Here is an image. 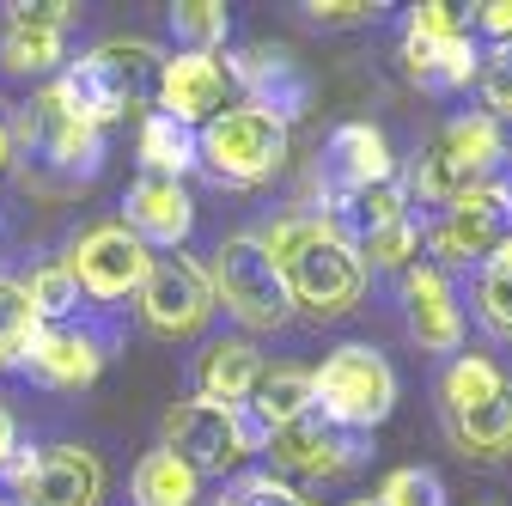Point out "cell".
<instances>
[{
	"label": "cell",
	"mask_w": 512,
	"mask_h": 506,
	"mask_svg": "<svg viewBox=\"0 0 512 506\" xmlns=\"http://www.w3.org/2000/svg\"><path fill=\"white\" fill-rule=\"evenodd\" d=\"M256 244L275 257L293 311H311V318H342V311L360 305L366 293V263L360 250L324 220V214H287L269 232H256Z\"/></svg>",
	"instance_id": "6da1fadb"
},
{
	"label": "cell",
	"mask_w": 512,
	"mask_h": 506,
	"mask_svg": "<svg viewBox=\"0 0 512 506\" xmlns=\"http://www.w3.org/2000/svg\"><path fill=\"white\" fill-rule=\"evenodd\" d=\"M159 74H165V55L147 37H110V43L86 49L80 61H68V74L55 80V92L92 129H110V122L141 116L147 104H159Z\"/></svg>",
	"instance_id": "7a4b0ae2"
},
{
	"label": "cell",
	"mask_w": 512,
	"mask_h": 506,
	"mask_svg": "<svg viewBox=\"0 0 512 506\" xmlns=\"http://www.w3.org/2000/svg\"><path fill=\"white\" fill-rule=\"evenodd\" d=\"M13 159L31 189H80L104 165V129H92L86 116L68 110L55 86H43L13 135Z\"/></svg>",
	"instance_id": "3957f363"
},
{
	"label": "cell",
	"mask_w": 512,
	"mask_h": 506,
	"mask_svg": "<svg viewBox=\"0 0 512 506\" xmlns=\"http://www.w3.org/2000/svg\"><path fill=\"white\" fill-rule=\"evenodd\" d=\"M506 159V135H500V122L488 110H464L452 116L445 129L421 147L415 171H409V189L421 202L433 208H452L458 196H470V189L494 183V165Z\"/></svg>",
	"instance_id": "277c9868"
},
{
	"label": "cell",
	"mask_w": 512,
	"mask_h": 506,
	"mask_svg": "<svg viewBox=\"0 0 512 506\" xmlns=\"http://www.w3.org/2000/svg\"><path fill=\"white\" fill-rule=\"evenodd\" d=\"M311 409L342 433H372L384 415L397 409V372L378 348L342 342L324 354V366H311Z\"/></svg>",
	"instance_id": "5b68a950"
},
{
	"label": "cell",
	"mask_w": 512,
	"mask_h": 506,
	"mask_svg": "<svg viewBox=\"0 0 512 506\" xmlns=\"http://www.w3.org/2000/svg\"><path fill=\"white\" fill-rule=\"evenodd\" d=\"M208 287H214V305H226V318H238L244 330H281L293 318V293H287L275 257L250 232H232L214 244Z\"/></svg>",
	"instance_id": "8992f818"
},
{
	"label": "cell",
	"mask_w": 512,
	"mask_h": 506,
	"mask_svg": "<svg viewBox=\"0 0 512 506\" xmlns=\"http://www.w3.org/2000/svg\"><path fill=\"white\" fill-rule=\"evenodd\" d=\"M263 427L250 421V409H220V403H202V397H189L165 415V439L159 446L189 464L196 476H226L238 470L250 452H263Z\"/></svg>",
	"instance_id": "52a82bcc"
},
{
	"label": "cell",
	"mask_w": 512,
	"mask_h": 506,
	"mask_svg": "<svg viewBox=\"0 0 512 506\" xmlns=\"http://www.w3.org/2000/svg\"><path fill=\"white\" fill-rule=\"evenodd\" d=\"M403 68L415 86L427 92H458L476 80L482 68V49L470 37V25L458 19V7H445V0H421L403 25Z\"/></svg>",
	"instance_id": "ba28073f"
},
{
	"label": "cell",
	"mask_w": 512,
	"mask_h": 506,
	"mask_svg": "<svg viewBox=\"0 0 512 506\" xmlns=\"http://www.w3.org/2000/svg\"><path fill=\"white\" fill-rule=\"evenodd\" d=\"M196 159L220 183H263L287 159V129H281L275 116L250 110V104H226L208 129L196 135Z\"/></svg>",
	"instance_id": "9c48e42d"
},
{
	"label": "cell",
	"mask_w": 512,
	"mask_h": 506,
	"mask_svg": "<svg viewBox=\"0 0 512 506\" xmlns=\"http://www.w3.org/2000/svg\"><path fill=\"white\" fill-rule=\"evenodd\" d=\"M506 238H512V189L500 177L458 196L427 226V250L439 257L433 269H482Z\"/></svg>",
	"instance_id": "30bf717a"
},
{
	"label": "cell",
	"mask_w": 512,
	"mask_h": 506,
	"mask_svg": "<svg viewBox=\"0 0 512 506\" xmlns=\"http://www.w3.org/2000/svg\"><path fill=\"white\" fill-rule=\"evenodd\" d=\"M7 482H13V500L25 506H98L104 500V464L86 446H43V452L19 446V458L7 464Z\"/></svg>",
	"instance_id": "8fae6325"
},
{
	"label": "cell",
	"mask_w": 512,
	"mask_h": 506,
	"mask_svg": "<svg viewBox=\"0 0 512 506\" xmlns=\"http://www.w3.org/2000/svg\"><path fill=\"white\" fill-rule=\"evenodd\" d=\"M147 269H153V250L128 232L122 220H104V226L80 232L74 250H68V275L92 299H128V293H141Z\"/></svg>",
	"instance_id": "7c38bea8"
},
{
	"label": "cell",
	"mask_w": 512,
	"mask_h": 506,
	"mask_svg": "<svg viewBox=\"0 0 512 506\" xmlns=\"http://www.w3.org/2000/svg\"><path fill=\"white\" fill-rule=\"evenodd\" d=\"M263 452L275 458V470H287V476H305V482H330V476H348V470H360L366 464V452H372V439L366 433H342V427H330L324 415H299V421H287V427H275L269 439H263Z\"/></svg>",
	"instance_id": "4fadbf2b"
},
{
	"label": "cell",
	"mask_w": 512,
	"mask_h": 506,
	"mask_svg": "<svg viewBox=\"0 0 512 506\" xmlns=\"http://www.w3.org/2000/svg\"><path fill=\"white\" fill-rule=\"evenodd\" d=\"M141 318L153 336H196L214 318V287L208 269L196 257H153L147 281H141Z\"/></svg>",
	"instance_id": "5bb4252c"
},
{
	"label": "cell",
	"mask_w": 512,
	"mask_h": 506,
	"mask_svg": "<svg viewBox=\"0 0 512 506\" xmlns=\"http://www.w3.org/2000/svg\"><path fill=\"white\" fill-rule=\"evenodd\" d=\"M226 74H232V92H244V104L263 110V116H275L281 129L311 110V80H305V68H299L287 49L250 43V49H238L226 61Z\"/></svg>",
	"instance_id": "9a60e30c"
},
{
	"label": "cell",
	"mask_w": 512,
	"mask_h": 506,
	"mask_svg": "<svg viewBox=\"0 0 512 506\" xmlns=\"http://www.w3.org/2000/svg\"><path fill=\"white\" fill-rule=\"evenodd\" d=\"M232 104V74H226V55H202V49H177L165 55V74H159V104L171 122L183 129H208V122Z\"/></svg>",
	"instance_id": "2e32d148"
},
{
	"label": "cell",
	"mask_w": 512,
	"mask_h": 506,
	"mask_svg": "<svg viewBox=\"0 0 512 506\" xmlns=\"http://www.w3.org/2000/svg\"><path fill=\"white\" fill-rule=\"evenodd\" d=\"M104 360H110V342L98 330H86V324H43L19 366L49 391H86L104 372Z\"/></svg>",
	"instance_id": "e0dca14e"
},
{
	"label": "cell",
	"mask_w": 512,
	"mask_h": 506,
	"mask_svg": "<svg viewBox=\"0 0 512 506\" xmlns=\"http://www.w3.org/2000/svg\"><path fill=\"white\" fill-rule=\"evenodd\" d=\"M378 183H397L391 141H384L372 122H342L324 141V208L360 196V189H378Z\"/></svg>",
	"instance_id": "ac0fdd59"
},
{
	"label": "cell",
	"mask_w": 512,
	"mask_h": 506,
	"mask_svg": "<svg viewBox=\"0 0 512 506\" xmlns=\"http://www.w3.org/2000/svg\"><path fill=\"white\" fill-rule=\"evenodd\" d=\"M403 318H409V336L427 348V354H458L464 348V305L445 281V269L433 263H415L403 275Z\"/></svg>",
	"instance_id": "d6986e66"
},
{
	"label": "cell",
	"mask_w": 512,
	"mask_h": 506,
	"mask_svg": "<svg viewBox=\"0 0 512 506\" xmlns=\"http://www.w3.org/2000/svg\"><path fill=\"white\" fill-rule=\"evenodd\" d=\"M122 226L147 250H177L196 226V202H189V189L177 177H135L122 196Z\"/></svg>",
	"instance_id": "ffe728a7"
},
{
	"label": "cell",
	"mask_w": 512,
	"mask_h": 506,
	"mask_svg": "<svg viewBox=\"0 0 512 506\" xmlns=\"http://www.w3.org/2000/svg\"><path fill=\"white\" fill-rule=\"evenodd\" d=\"M256 378H263V354H256L250 336H220L202 348L196 360V397L202 403H220V409H244Z\"/></svg>",
	"instance_id": "44dd1931"
},
{
	"label": "cell",
	"mask_w": 512,
	"mask_h": 506,
	"mask_svg": "<svg viewBox=\"0 0 512 506\" xmlns=\"http://www.w3.org/2000/svg\"><path fill=\"white\" fill-rule=\"evenodd\" d=\"M445 433L464 458H500L512 452V385H500L494 397L470 403V409H445Z\"/></svg>",
	"instance_id": "7402d4cb"
},
{
	"label": "cell",
	"mask_w": 512,
	"mask_h": 506,
	"mask_svg": "<svg viewBox=\"0 0 512 506\" xmlns=\"http://www.w3.org/2000/svg\"><path fill=\"white\" fill-rule=\"evenodd\" d=\"M250 421L275 433L299 415H311V372L305 366H263V378H256V391H250Z\"/></svg>",
	"instance_id": "603a6c76"
},
{
	"label": "cell",
	"mask_w": 512,
	"mask_h": 506,
	"mask_svg": "<svg viewBox=\"0 0 512 506\" xmlns=\"http://www.w3.org/2000/svg\"><path fill=\"white\" fill-rule=\"evenodd\" d=\"M128 494H135V506H196V500H202V476L189 470V464H177V458L159 446V452H147V458L135 464Z\"/></svg>",
	"instance_id": "cb8c5ba5"
},
{
	"label": "cell",
	"mask_w": 512,
	"mask_h": 506,
	"mask_svg": "<svg viewBox=\"0 0 512 506\" xmlns=\"http://www.w3.org/2000/svg\"><path fill=\"white\" fill-rule=\"evenodd\" d=\"M135 147H141L147 177H177V183H183V171H189V165H202V159H196V129L171 122L165 110H147V116H141Z\"/></svg>",
	"instance_id": "d4e9b609"
},
{
	"label": "cell",
	"mask_w": 512,
	"mask_h": 506,
	"mask_svg": "<svg viewBox=\"0 0 512 506\" xmlns=\"http://www.w3.org/2000/svg\"><path fill=\"white\" fill-rule=\"evenodd\" d=\"M61 49H68V31H43V25H0V68L7 74H49L61 68Z\"/></svg>",
	"instance_id": "484cf974"
},
{
	"label": "cell",
	"mask_w": 512,
	"mask_h": 506,
	"mask_svg": "<svg viewBox=\"0 0 512 506\" xmlns=\"http://www.w3.org/2000/svg\"><path fill=\"white\" fill-rule=\"evenodd\" d=\"M476 318L488 324V336L512 342V238L476 269Z\"/></svg>",
	"instance_id": "4316f807"
},
{
	"label": "cell",
	"mask_w": 512,
	"mask_h": 506,
	"mask_svg": "<svg viewBox=\"0 0 512 506\" xmlns=\"http://www.w3.org/2000/svg\"><path fill=\"white\" fill-rule=\"evenodd\" d=\"M360 263H372V269H415V257H421V226H415V214H403V220H391V226H378V232H366L360 244Z\"/></svg>",
	"instance_id": "83f0119b"
},
{
	"label": "cell",
	"mask_w": 512,
	"mask_h": 506,
	"mask_svg": "<svg viewBox=\"0 0 512 506\" xmlns=\"http://www.w3.org/2000/svg\"><path fill=\"white\" fill-rule=\"evenodd\" d=\"M500 385H506V372H500L494 360H482V354H458L452 366H445V385H439V397H445V409H470V403L494 397Z\"/></svg>",
	"instance_id": "f1b7e54d"
},
{
	"label": "cell",
	"mask_w": 512,
	"mask_h": 506,
	"mask_svg": "<svg viewBox=\"0 0 512 506\" xmlns=\"http://www.w3.org/2000/svg\"><path fill=\"white\" fill-rule=\"evenodd\" d=\"M25 299L37 311V324H68L74 311H80V287L68 275V263H43L31 281H25Z\"/></svg>",
	"instance_id": "f546056e"
},
{
	"label": "cell",
	"mask_w": 512,
	"mask_h": 506,
	"mask_svg": "<svg viewBox=\"0 0 512 506\" xmlns=\"http://www.w3.org/2000/svg\"><path fill=\"white\" fill-rule=\"evenodd\" d=\"M226 7L220 0H177L171 7V31H177V43L183 49H202V55H220V43H226Z\"/></svg>",
	"instance_id": "4dcf8cb0"
},
{
	"label": "cell",
	"mask_w": 512,
	"mask_h": 506,
	"mask_svg": "<svg viewBox=\"0 0 512 506\" xmlns=\"http://www.w3.org/2000/svg\"><path fill=\"white\" fill-rule=\"evenodd\" d=\"M37 311L25 299V281H0V366H19L31 336H37Z\"/></svg>",
	"instance_id": "1f68e13d"
},
{
	"label": "cell",
	"mask_w": 512,
	"mask_h": 506,
	"mask_svg": "<svg viewBox=\"0 0 512 506\" xmlns=\"http://www.w3.org/2000/svg\"><path fill=\"white\" fill-rule=\"evenodd\" d=\"M476 92H482V104H488L494 122H512V43H494V49L482 55Z\"/></svg>",
	"instance_id": "d6a6232c"
},
{
	"label": "cell",
	"mask_w": 512,
	"mask_h": 506,
	"mask_svg": "<svg viewBox=\"0 0 512 506\" xmlns=\"http://www.w3.org/2000/svg\"><path fill=\"white\" fill-rule=\"evenodd\" d=\"M220 506H311L293 482H281L275 470H250V476H238L232 488H226V500Z\"/></svg>",
	"instance_id": "836d02e7"
},
{
	"label": "cell",
	"mask_w": 512,
	"mask_h": 506,
	"mask_svg": "<svg viewBox=\"0 0 512 506\" xmlns=\"http://www.w3.org/2000/svg\"><path fill=\"white\" fill-rule=\"evenodd\" d=\"M378 500H384V506H445V482H439L433 470L409 464V470H391V476H384Z\"/></svg>",
	"instance_id": "e575fe53"
},
{
	"label": "cell",
	"mask_w": 512,
	"mask_h": 506,
	"mask_svg": "<svg viewBox=\"0 0 512 506\" xmlns=\"http://www.w3.org/2000/svg\"><path fill=\"white\" fill-rule=\"evenodd\" d=\"M317 31H354V25H372L384 7H378V0H305V7H299Z\"/></svg>",
	"instance_id": "d590c367"
},
{
	"label": "cell",
	"mask_w": 512,
	"mask_h": 506,
	"mask_svg": "<svg viewBox=\"0 0 512 506\" xmlns=\"http://www.w3.org/2000/svg\"><path fill=\"white\" fill-rule=\"evenodd\" d=\"M7 25H43V31H68L74 25V0H7Z\"/></svg>",
	"instance_id": "8d00e7d4"
},
{
	"label": "cell",
	"mask_w": 512,
	"mask_h": 506,
	"mask_svg": "<svg viewBox=\"0 0 512 506\" xmlns=\"http://www.w3.org/2000/svg\"><path fill=\"white\" fill-rule=\"evenodd\" d=\"M470 13H476V31L482 37L512 43V0H482V7H470Z\"/></svg>",
	"instance_id": "74e56055"
},
{
	"label": "cell",
	"mask_w": 512,
	"mask_h": 506,
	"mask_svg": "<svg viewBox=\"0 0 512 506\" xmlns=\"http://www.w3.org/2000/svg\"><path fill=\"white\" fill-rule=\"evenodd\" d=\"M19 458V421H13V409L0 403V470H7Z\"/></svg>",
	"instance_id": "f35d334b"
},
{
	"label": "cell",
	"mask_w": 512,
	"mask_h": 506,
	"mask_svg": "<svg viewBox=\"0 0 512 506\" xmlns=\"http://www.w3.org/2000/svg\"><path fill=\"white\" fill-rule=\"evenodd\" d=\"M13 165V129H7V116H0V171Z\"/></svg>",
	"instance_id": "ab89813d"
},
{
	"label": "cell",
	"mask_w": 512,
	"mask_h": 506,
	"mask_svg": "<svg viewBox=\"0 0 512 506\" xmlns=\"http://www.w3.org/2000/svg\"><path fill=\"white\" fill-rule=\"evenodd\" d=\"M348 506H384V500H378V494H372V500H348Z\"/></svg>",
	"instance_id": "60d3db41"
},
{
	"label": "cell",
	"mask_w": 512,
	"mask_h": 506,
	"mask_svg": "<svg viewBox=\"0 0 512 506\" xmlns=\"http://www.w3.org/2000/svg\"><path fill=\"white\" fill-rule=\"evenodd\" d=\"M0 506H25V500H0Z\"/></svg>",
	"instance_id": "b9f144b4"
},
{
	"label": "cell",
	"mask_w": 512,
	"mask_h": 506,
	"mask_svg": "<svg viewBox=\"0 0 512 506\" xmlns=\"http://www.w3.org/2000/svg\"><path fill=\"white\" fill-rule=\"evenodd\" d=\"M506 153H512V135H506Z\"/></svg>",
	"instance_id": "7bdbcfd3"
}]
</instances>
